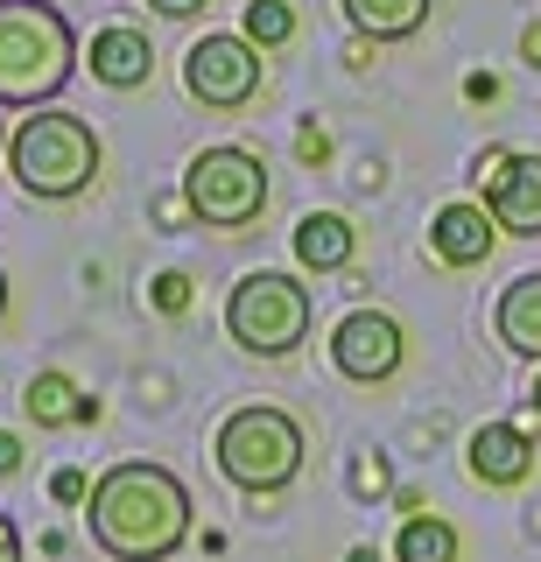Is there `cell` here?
<instances>
[{
    "label": "cell",
    "mask_w": 541,
    "mask_h": 562,
    "mask_svg": "<svg viewBox=\"0 0 541 562\" xmlns=\"http://www.w3.org/2000/svg\"><path fill=\"white\" fill-rule=\"evenodd\" d=\"M190 485L169 464L127 457L84 499V527H92V549L113 562H169L190 541Z\"/></svg>",
    "instance_id": "obj_1"
},
{
    "label": "cell",
    "mask_w": 541,
    "mask_h": 562,
    "mask_svg": "<svg viewBox=\"0 0 541 562\" xmlns=\"http://www.w3.org/2000/svg\"><path fill=\"white\" fill-rule=\"evenodd\" d=\"M78 70V29L49 0H0V105H49Z\"/></svg>",
    "instance_id": "obj_2"
},
{
    "label": "cell",
    "mask_w": 541,
    "mask_h": 562,
    "mask_svg": "<svg viewBox=\"0 0 541 562\" xmlns=\"http://www.w3.org/2000/svg\"><path fill=\"white\" fill-rule=\"evenodd\" d=\"M99 134H92V120H78V113H64V105H36V113L22 120V127L8 134V169H14V183L29 190V198H43V204H71L84 198V190L99 183Z\"/></svg>",
    "instance_id": "obj_3"
},
{
    "label": "cell",
    "mask_w": 541,
    "mask_h": 562,
    "mask_svg": "<svg viewBox=\"0 0 541 562\" xmlns=\"http://www.w3.org/2000/svg\"><path fill=\"white\" fill-rule=\"evenodd\" d=\"M218 471L233 479L239 492H289L295 479H303V457H309V436L303 422H295L289 408H268V401H253V408H233L218 422Z\"/></svg>",
    "instance_id": "obj_4"
},
{
    "label": "cell",
    "mask_w": 541,
    "mask_h": 562,
    "mask_svg": "<svg viewBox=\"0 0 541 562\" xmlns=\"http://www.w3.org/2000/svg\"><path fill=\"white\" fill-rule=\"evenodd\" d=\"M183 211L204 225V233H247L268 211V169H260L253 148H198L183 169Z\"/></svg>",
    "instance_id": "obj_5"
},
{
    "label": "cell",
    "mask_w": 541,
    "mask_h": 562,
    "mask_svg": "<svg viewBox=\"0 0 541 562\" xmlns=\"http://www.w3.org/2000/svg\"><path fill=\"white\" fill-rule=\"evenodd\" d=\"M225 338L253 359H289L295 345L309 338V289L295 274H239L233 295H225Z\"/></svg>",
    "instance_id": "obj_6"
},
{
    "label": "cell",
    "mask_w": 541,
    "mask_h": 562,
    "mask_svg": "<svg viewBox=\"0 0 541 562\" xmlns=\"http://www.w3.org/2000/svg\"><path fill=\"white\" fill-rule=\"evenodd\" d=\"M183 92L198 105H212V113H239L260 92V49L247 35H204V43H190Z\"/></svg>",
    "instance_id": "obj_7"
},
{
    "label": "cell",
    "mask_w": 541,
    "mask_h": 562,
    "mask_svg": "<svg viewBox=\"0 0 541 562\" xmlns=\"http://www.w3.org/2000/svg\"><path fill=\"white\" fill-rule=\"evenodd\" d=\"M401 359H408V330H401L387 310H352V316H338V330H330V366H338L352 386L394 380Z\"/></svg>",
    "instance_id": "obj_8"
},
{
    "label": "cell",
    "mask_w": 541,
    "mask_h": 562,
    "mask_svg": "<svg viewBox=\"0 0 541 562\" xmlns=\"http://www.w3.org/2000/svg\"><path fill=\"white\" fill-rule=\"evenodd\" d=\"M478 183H485V211L499 233L514 239H541V155H478Z\"/></svg>",
    "instance_id": "obj_9"
},
{
    "label": "cell",
    "mask_w": 541,
    "mask_h": 562,
    "mask_svg": "<svg viewBox=\"0 0 541 562\" xmlns=\"http://www.w3.org/2000/svg\"><path fill=\"white\" fill-rule=\"evenodd\" d=\"M499 246V225L485 204H443L429 218V254L443 260V268H485Z\"/></svg>",
    "instance_id": "obj_10"
},
{
    "label": "cell",
    "mask_w": 541,
    "mask_h": 562,
    "mask_svg": "<svg viewBox=\"0 0 541 562\" xmlns=\"http://www.w3.org/2000/svg\"><path fill=\"white\" fill-rule=\"evenodd\" d=\"M464 457H471V479L478 485H528V471H534V443L514 422H485Z\"/></svg>",
    "instance_id": "obj_11"
},
{
    "label": "cell",
    "mask_w": 541,
    "mask_h": 562,
    "mask_svg": "<svg viewBox=\"0 0 541 562\" xmlns=\"http://www.w3.org/2000/svg\"><path fill=\"white\" fill-rule=\"evenodd\" d=\"M148 70H155V49H148L142 29L113 22V29L92 35V78H99V85H113V92H134V85H148Z\"/></svg>",
    "instance_id": "obj_12"
},
{
    "label": "cell",
    "mask_w": 541,
    "mask_h": 562,
    "mask_svg": "<svg viewBox=\"0 0 541 562\" xmlns=\"http://www.w3.org/2000/svg\"><path fill=\"white\" fill-rule=\"evenodd\" d=\"M352 254H359V233H352V218H345V211H309V218L295 225V260H303L309 274L352 268Z\"/></svg>",
    "instance_id": "obj_13"
},
{
    "label": "cell",
    "mask_w": 541,
    "mask_h": 562,
    "mask_svg": "<svg viewBox=\"0 0 541 562\" xmlns=\"http://www.w3.org/2000/svg\"><path fill=\"white\" fill-rule=\"evenodd\" d=\"M493 330H499L506 351H520V359L541 366V274L506 281V295H499V310H493Z\"/></svg>",
    "instance_id": "obj_14"
},
{
    "label": "cell",
    "mask_w": 541,
    "mask_h": 562,
    "mask_svg": "<svg viewBox=\"0 0 541 562\" xmlns=\"http://www.w3.org/2000/svg\"><path fill=\"white\" fill-rule=\"evenodd\" d=\"M22 408L36 429H64V422H99V401L92 394H78V380L71 373H36L29 380V394H22Z\"/></svg>",
    "instance_id": "obj_15"
},
{
    "label": "cell",
    "mask_w": 541,
    "mask_h": 562,
    "mask_svg": "<svg viewBox=\"0 0 541 562\" xmlns=\"http://www.w3.org/2000/svg\"><path fill=\"white\" fill-rule=\"evenodd\" d=\"M338 8H345V22L359 35H373V43H408V35L429 22L436 0H338Z\"/></svg>",
    "instance_id": "obj_16"
},
{
    "label": "cell",
    "mask_w": 541,
    "mask_h": 562,
    "mask_svg": "<svg viewBox=\"0 0 541 562\" xmlns=\"http://www.w3.org/2000/svg\"><path fill=\"white\" fill-rule=\"evenodd\" d=\"M394 555H401V562H458V527L436 520V514H415L408 527H401Z\"/></svg>",
    "instance_id": "obj_17"
},
{
    "label": "cell",
    "mask_w": 541,
    "mask_h": 562,
    "mask_svg": "<svg viewBox=\"0 0 541 562\" xmlns=\"http://www.w3.org/2000/svg\"><path fill=\"white\" fill-rule=\"evenodd\" d=\"M239 35L268 57V49L295 43V8H289V0H247V29H239Z\"/></svg>",
    "instance_id": "obj_18"
},
{
    "label": "cell",
    "mask_w": 541,
    "mask_h": 562,
    "mask_svg": "<svg viewBox=\"0 0 541 562\" xmlns=\"http://www.w3.org/2000/svg\"><path fill=\"white\" fill-rule=\"evenodd\" d=\"M148 303L162 310V316H183V310H190V274H177V268H169V274H155Z\"/></svg>",
    "instance_id": "obj_19"
},
{
    "label": "cell",
    "mask_w": 541,
    "mask_h": 562,
    "mask_svg": "<svg viewBox=\"0 0 541 562\" xmlns=\"http://www.w3.org/2000/svg\"><path fill=\"white\" fill-rule=\"evenodd\" d=\"M49 492H57L64 506H84V499H92V485H84V471H57V479H49Z\"/></svg>",
    "instance_id": "obj_20"
},
{
    "label": "cell",
    "mask_w": 541,
    "mask_h": 562,
    "mask_svg": "<svg viewBox=\"0 0 541 562\" xmlns=\"http://www.w3.org/2000/svg\"><path fill=\"white\" fill-rule=\"evenodd\" d=\"M295 155H303V162H330V134L324 127H303V134H295Z\"/></svg>",
    "instance_id": "obj_21"
},
{
    "label": "cell",
    "mask_w": 541,
    "mask_h": 562,
    "mask_svg": "<svg viewBox=\"0 0 541 562\" xmlns=\"http://www.w3.org/2000/svg\"><path fill=\"white\" fill-rule=\"evenodd\" d=\"M464 99L493 105V99H499V78H493V70H471V78H464Z\"/></svg>",
    "instance_id": "obj_22"
},
{
    "label": "cell",
    "mask_w": 541,
    "mask_h": 562,
    "mask_svg": "<svg viewBox=\"0 0 541 562\" xmlns=\"http://www.w3.org/2000/svg\"><path fill=\"white\" fill-rule=\"evenodd\" d=\"M148 8H155V14H169V22H190V14H204L212 0H148Z\"/></svg>",
    "instance_id": "obj_23"
},
{
    "label": "cell",
    "mask_w": 541,
    "mask_h": 562,
    "mask_svg": "<svg viewBox=\"0 0 541 562\" xmlns=\"http://www.w3.org/2000/svg\"><path fill=\"white\" fill-rule=\"evenodd\" d=\"M14 471H22V436L0 429V479H14Z\"/></svg>",
    "instance_id": "obj_24"
},
{
    "label": "cell",
    "mask_w": 541,
    "mask_h": 562,
    "mask_svg": "<svg viewBox=\"0 0 541 562\" xmlns=\"http://www.w3.org/2000/svg\"><path fill=\"white\" fill-rule=\"evenodd\" d=\"M0 562H22V527L0 514Z\"/></svg>",
    "instance_id": "obj_25"
},
{
    "label": "cell",
    "mask_w": 541,
    "mask_h": 562,
    "mask_svg": "<svg viewBox=\"0 0 541 562\" xmlns=\"http://www.w3.org/2000/svg\"><path fill=\"white\" fill-rule=\"evenodd\" d=\"M352 485H359V492H387V471H380V464H359Z\"/></svg>",
    "instance_id": "obj_26"
},
{
    "label": "cell",
    "mask_w": 541,
    "mask_h": 562,
    "mask_svg": "<svg viewBox=\"0 0 541 562\" xmlns=\"http://www.w3.org/2000/svg\"><path fill=\"white\" fill-rule=\"evenodd\" d=\"M520 57H528V64H534V70H541V22H534V29H528V35H520Z\"/></svg>",
    "instance_id": "obj_27"
},
{
    "label": "cell",
    "mask_w": 541,
    "mask_h": 562,
    "mask_svg": "<svg viewBox=\"0 0 541 562\" xmlns=\"http://www.w3.org/2000/svg\"><path fill=\"white\" fill-rule=\"evenodd\" d=\"M528 408L541 415V366H534V386H528Z\"/></svg>",
    "instance_id": "obj_28"
},
{
    "label": "cell",
    "mask_w": 541,
    "mask_h": 562,
    "mask_svg": "<svg viewBox=\"0 0 541 562\" xmlns=\"http://www.w3.org/2000/svg\"><path fill=\"white\" fill-rule=\"evenodd\" d=\"M0 316H8V274H0Z\"/></svg>",
    "instance_id": "obj_29"
},
{
    "label": "cell",
    "mask_w": 541,
    "mask_h": 562,
    "mask_svg": "<svg viewBox=\"0 0 541 562\" xmlns=\"http://www.w3.org/2000/svg\"><path fill=\"white\" fill-rule=\"evenodd\" d=\"M352 562H380V555H373V549H352Z\"/></svg>",
    "instance_id": "obj_30"
},
{
    "label": "cell",
    "mask_w": 541,
    "mask_h": 562,
    "mask_svg": "<svg viewBox=\"0 0 541 562\" xmlns=\"http://www.w3.org/2000/svg\"><path fill=\"white\" fill-rule=\"evenodd\" d=\"M0 155H8V134H0Z\"/></svg>",
    "instance_id": "obj_31"
}]
</instances>
